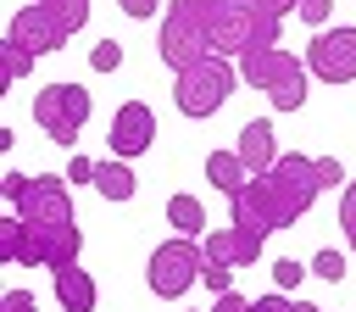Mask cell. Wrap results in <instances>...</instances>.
I'll return each instance as SVG.
<instances>
[{"label": "cell", "mask_w": 356, "mask_h": 312, "mask_svg": "<svg viewBox=\"0 0 356 312\" xmlns=\"http://www.w3.org/2000/svg\"><path fill=\"white\" fill-rule=\"evenodd\" d=\"M228 212H234V223L250 228V234H278V228H295V223L312 212V201H306L278 167H267V173H256V178L228 201Z\"/></svg>", "instance_id": "cell-1"}, {"label": "cell", "mask_w": 356, "mask_h": 312, "mask_svg": "<svg viewBox=\"0 0 356 312\" xmlns=\"http://www.w3.org/2000/svg\"><path fill=\"white\" fill-rule=\"evenodd\" d=\"M217 6L222 0H167L161 28H156V56L178 72L200 56H211V28H217Z\"/></svg>", "instance_id": "cell-2"}, {"label": "cell", "mask_w": 356, "mask_h": 312, "mask_svg": "<svg viewBox=\"0 0 356 312\" xmlns=\"http://www.w3.org/2000/svg\"><path fill=\"white\" fill-rule=\"evenodd\" d=\"M239 84H245L239 78V61L222 56V50H211V56H200V61H189V67L172 72V100H178L184 117L200 123V117H217Z\"/></svg>", "instance_id": "cell-3"}, {"label": "cell", "mask_w": 356, "mask_h": 312, "mask_svg": "<svg viewBox=\"0 0 356 312\" xmlns=\"http://www.w3.org/2000/svg\"><path fill=\"white\" fill-rule=\"evenodd\" d=\"M239 78H245L250 89H261V95L273 100V111H300V106H306V78H312V67H306L300 56H289L284 45H267V50H250V56L239 61Z\"/></svg>", "instance_id": "cell-4"}, {"label": "cell", "mask_w": 356, "mask_h": 312, "mask_svg": "<svg viewBox=\"0 0 356 312\" xmlns=\"http://www.w3.org/2000/svg\"><path fill=\"white\" fill-rule=\"evenodd\" d=\"M278 33H284V17H273L267 6H256V0H222L217 6V28H211V50L245 61L250 50L278 45Z\"/></svg>", "instance_id": "cell-5"}, {"label": "cell", "mask_w": 356, "mask_h": 312, "mask_svg": "<svg viewBox=\"0 0 356 312\" xmlns=\"http://www.w3.org/2000/svg\"><path fill=\"white\" fill-rule=\"evenodd\" d=\"M33 123H39V134L50 139V145H61V150H72L78 145V134H83V123H89V111H95V100H89V89L83 84H67V78H56V84H39V95H33Z\"/></svg>", "instance_id": "cell-6"}, {"label": "cell", "mask_w": 356, "mask_h": 312, "mask_svg": "<svg viewBox=\"0 0 356 312\" xmlns=\"http://www.w3.org/2000/svg\"><path fill=\"white\" fill-rule=\"evenodd\" d=\"M200 267H206V251H200L189 234H172V240H161V245L150 251L145 279H150V290H156L161 301H178V295H189V290L200 284Z\"/></svg>", "instance_id": "cell-7"}, {"label": "cell", "mask_w": 356, "mask_h": 312, "mask_svg": "<svg viewBox=\"0 0 356 312\" xmlns=\"http://www.w3.org/2000/svg\"><path fill=\"white\" fill-rule=\"evenodd\" d=\"M78 251H83V234H78V223H28L22 217V267H67V262H78Z\"/></svg>", "instance_id": "cell-8"}, {"label": "cell", "mask_w": 356, "mask_h": 312, "mask_svg": "<svg viewBox=\"0 0 356 312\" xmlns=\"http://www.w3.org/2000/svg\"><path fill=\"white\" fill-rule=\"evenodd\" d=\"M306 67L317 84H356V28H317L306 45Z\"/></svg>", "instance_id": "cell-9"}, {"label": "cell", "mask_w": 356, "mask_h": 312, "mask_svg": "<svg viewBox=\"0 0 356 312\" xmlns=\"http://www.w3.org/2000/svg\"><path fill=\"white\" fill-rule=\"evenodd\" d=\"M6 33L17 39V45H28L33 56H56L67 39H72V28L44 6V0H33V6H22V11H11V22H6Z\"/></svg>", "instance_id": "cell-10"}, {"label": "cell", "mask_w": 356, "mask_h": 312, "mask_svg": "<svg viewBox=\"0 0 356 312\" xmlns=\"http://www.w3.org/2000/svg\"><path fill=\"white\" fill-rule=\"evenodd\" d=\"M11 212H17V217H28V223H78V217H72L67 178H56V173H33V178H28V189H22V201H17Z\"/></svg>", "instance_id": "cell-11"}, {"label": "cell", "mask_w": 356, "mask_h": 312, "mask_svg": "<svg viewBox=\"0 0 356 312\" xmlns=\"http://www.w3.org/2000/svg\"><path fill=\"white\" fill-rule=\"evenodd\" d=\"M106 145H111V156H128V162L145 156L156 145V111L145 100H122L117 117H111V128H106Z\"/></svg>", "instance_id": "cell-12"}, {"label": "cell", "mask_w": 356, "mask_h": 312, "mask_svg": "<svg viewBox=\"0 0 356 312\" xmlns=\"http://www.w3.org/2000/svg\"><path fill=\"white\" fill-rule=\"evenodd\" d=\"M261 240L267 234H250V228H239V223H228V228H217V234H206L200 240V251H206V262H222V267H250V262H261Z\"/></svg>", "instance_id": "cell-13"}, {"label": "cell", "mask_w": 356, "mask_h": 312, "mask_svg": "<svg viewBox=\"0 0 356 312\" xmlns=\"http://www.w3.org/2000/svg\"><path fill=\"white\" fill-rule=\"evenodd\" d=\"M234 150L245 156V167H250V173H267V167L284 156V150H278V134H273V123H267V117H250V123L239 128Z\"/></svg>", "instance_id": "cell-14"}, {"label": "cell", "mask_w": 356, "mask_h": 312, "mask_svg": "<svg viewBox=\"0 0 356 312\" xmlns=\"http://www.w3.org/2000/svg\"><path fill=\"white\" fill-rule=\"evenodd\" d=\"M50 279H56V301H61V312H95L100 290H95V279H89V267H83V262L56 267Z\"/></svg>", "instance_id": "cell-15"}, {"label": "cell", "mask_w": 356, "mask_h": 312, "mask_svg": "<svg viewBox=\"0 0 356 312\" xmlns=\"http://www.w3.org/2000/svg\"><path fill=\"white\" fill-rule=\"evenodd\" d=\"M206 178L217 184V195H228V201H234L256 173L245 167V156H239V150H211V156H206Z\"/></svg>", "instance_id": "cell-16"}, {"label": "cell", "mask_w": 356, "mask_h": 312, "mask_svg": "<svg viewBox=\"0 0 356 312\" xmlns=\"http://www.w3.org/2000/svg\"><path fill=\"white\" fill-rule=\"evenodd\" d=\"M95 189H100L106 201H134V189H139L134 162H128V156H106V162H95Z\"/></svg>", "instance_id": "cell-17"}, {"label": "cell", "mask_w": 356, "mask_h": 312, "mask_svg": "<svg viewBox=\"0 0 356 312\" xmlns=\"http://www.w3.org/2000/svg\"><path fill=\"white\" fill-rule=\"evenodd\" d=\"M167 223H172V234L200 240V234H206V206H200L195 195H184V189H178V195L167 201Z\"/></svg>", "instance_id": "cell-18"}, {"label": "cell", "mask_w": 356, "mask_h": 312, "mask_svg": "<svg viewBox=\"0 0 356 312\" xmlns=\"http://www.w3.org/2000/svg\"><path fill=\"white\" fill-rule=\"evenodd\" d=\"M33 61H39V56H33L28 45H17L11 33L0 39V78H6V84H17V78H28V72H33Z\"/></svg>", "instance_id": "cell-19"}, {"label": "cell", "mask_w": 356, "mask_h": 312, "mask_svg": "<svg viewBox=\"0 0 356 312\" xmlns=\"http://www.w3.org/2000/svg\"><path fill=\"white\" fill-rule=\"evenodd\" d=\"M312 279H323V284H339V279H345V251L323 245V251L312 256Z\"/></svg>", "instance_id": "cell-20"}, {"label": "cell", "mask_w": 356, "mask_h": 312, "mask_svg": "<svg viewBox=\"0 0 356 312\" xmlns=\"http://www.w3.org/2000/svg\"><path fill=\"white\" fill-rule=\"evenodd\" d=\"M17 256H22V217L6 212L0 217V262H17Z\"/></svg>", "instance_id": "cell-21"}, {"label": "cell", "mask_w": 356, "mask_h": 312, "mask_svg": "<svg viewBox=\"0 0 356 312\" xmlns=\"http://www.w3.org/2000/svg\"><path fill=\"white\" fill-rule=\"evenodd\" d=\"M250 312H323V306H312V301H295V295H284V290H273V295H261V301H250Z\"/></svg>", "instance_id": "cell-22"}, {"label": "cell", "mask_w": 356, "mask_h": 312, "mask_svg": "<svg viewBox=\"0 0 356 312\" xmlns=\"http://www.w3.org/2000/svg\"><path fill=\"white\" fill-rule=\"evenodd\" d=\"M89 67H95V72H117V67H122V45H117V39H95Z\"/></svg>", "instance_id": "cell-23"}, {"label": "cell", "mask_w": 356, "mask_h": 312, "mask_svg": "<svg viewBox=\"0 0 356 312\" xmlns=\"http://www.w3.org/2000/svg\"><path fill=\"white\" fill-rule=\"evenodd\" d=\"M339 228H345V240H350V256H356V178L339 189Z\"/></svg>", "instance_id": "cell-24"}, {"label": "cell", "mask_w": 356, "mask_h": 312, "mask_svg": "<svg viewBox=\"0 0 356 312\" xmlns=\"http://www.w3.org/2000/svg\"><path fill=\"white\" fill-rule=\"evenodd\" d=\"M44 6H50V11H56V17L67 22V28H72V33H78V28L89 22V0H44Z\"/></svg>", "instance_id": "cell-25"}, {"label": "cell", "mask_w": 356, "mask_h": 312, "mask_svg": "<svg viewBox=\"0 0 356 312\" xmlns=\"http://www.w3.org/2000/svg\"><path fill=\"white\" fill-rule=\"evenodd\" d=\"M200 284H206L211 295H228V290H234V267H222V262H206V267H200Z\"/></svg>", "instance_id": "cell-26"}, {"label": "cell", "mask_w": 356, "mask_h": 312, "mask_svg": "<svg viewBox=\"0 0 356 312\" xmlns=\"http://www.w3.org/2000/svg\"><path fill=\"white\" fill-rule=\"evenodd\" d=\"M300 279H306V267H300L295 256H278V262H273V284H278V290H295Z\"/></svg>", "instance_id": "cell-27"}, {"label": "cell", "mask_w": 356, "mask_h": 312, "mask_svg": "<svg viewBox=\"0 0 356 312\" xmlns=\"http://www.w3.org/2000/svg\"><path fill=\"white\" fill-rule=\"evenodd\" d=\"M28 178H33V173H17V167H11V173L0 178V201H6V206H17V201H22V189H28Z\"/></svg>", "instance_id": "cell-28"}, {"label": "cell", "mask_w": 356, "mask_h": 312, "mask_svg": "<svg viewBox=\"0 0 356 312\" xmlns=\"http://www.w3.org/2000/svg\"><path fill=\"white\" fill-rule=\"evenodd\" d=\"M295 17H300L306 28H323V22H328V0H300V6H295Z\"/></svg>", "instance_id": "cell-29"}, {"label": "cell", "mask_w": 356, "mask_h": 312, "mask_svg": "<svg viewBox=\"0 0 356 312\" xmlns=\"http://www.w3.org/2000/svg\"><path fill=\"white\" fill-rule=\"evenodd\" d=\"M0 312H39V301H33L28 290H6V295H0Z\"/></svg>", "instance_id": "cell-30"}, {"label": "cell", "mask_w": 356, "mask_h": 312, "mask_svg": "<svg viewBox=\"0 0 356 312\" xmlns=\"http://www.w3.org/2000/svg\"><path fill=\"white\" fill-rule=\"evenodd\" d=\"M67 184H95V162L89 156H72L67 162Z\"/></svg>", "instance_id": "cell-31"}, {"label": "cell", "mask_w": 356, "mask_h": 312, "mask_svg": "<svg viewBox=\"0 0 356 312\" xmlns=\"http://www.w3.org/2000/svg\"><path fill=\"white\" fill-rule=\"evenodd\" d=\"M117 6H122L128 17H156V11H167L161 0H117Z\"/></svg>", "instance_id": "cell-32"}, {"label": "cell", "mask_w": 356, "mask_h": 312, "mask_svg": "<svg viewBox=\"0 0 356 312\" xmlns=\"http://www.w3.org/2000/svg\"><path fill=\"white\" fill-rule=\"evenodd\" d=\"M256 6H267V11H273V17H289V11H295V6H300V0H256Z\"/></svg>", "instance_id": "cell-33"}]
</instances>
